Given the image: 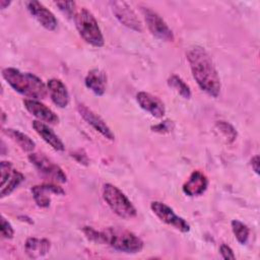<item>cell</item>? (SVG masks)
Segmentation results:
<instances>
[{
  "instance_id": "1",
  "label": "cell",
  "mask_w": 260,
  "mask_h": 260,
  "mask_svg": "<svg viewBox=\"0 0 260 260\" xmlns=\"http://www.w3.org/2000/svg\"><path fill=\"white\" fill-rule=\"evenodd\" d=\"M186 58L189 62L192 76L200 89L212 98H217L221 88L220 78L206 50L200 46H192L187 50Z\"/></svg>"
},
{
  "instance_id": "2",
  "label": "cell",
  "mask_w": 260,
  "mask_h": 260,
  "mask_svg": "<svg viewBox=\"0 0 260 260\" xmlns=\"http://www.w3.org/2000/svg\"><path fill=\"white\" fill-rule=\"evenodd\" d=\"M82 232L89 241L107 244L119 252L134 254L143 249L142 240L134 233L123 228L110 226L103 231H96L91 226H83Z\"/></svg>"
},
{
  "instance_id": "3",
  "label": "cell",
  "mask_w": 260,
  "mask_h": 260,
  "mask_svg": "<svg viewBox=\"0 0 260 260\" xmlns=\"http://www.w3.org/2000/svg\"><path fill=\"white\" fill-rule=\"evenodd\" d=\"M2 76L15 91L31 100H43L48 94L47 84L32 73L7 67L2 70Z\"/></svg>"
},
{
  "instance_id": "4",
  "label": "cell",
  "mask_w": 260,
  "mask_h": 260,
  "mask_svg": "<svg viewBox=\"0 0 260 260\" xmlns=\"http://www.w3.org/2000/svg\"><path fill=\"white\" fill-rule=\"evenodd\" d=\"M76 29L80 37L89 45L101 48L105 45V39L94 15L85 7L80 8L74 15Z\"/></svg>"
},
{
  "instance_id": "5",
  "label": "cell",
  "mask_w": 260,
  "mask_h": 260,
  "mask_svg": "<svg viewBox=\"0 0 260 260\" xmlns=\"http://www.w3.org/2000/svg\"><path fill=\"white\" fill-rule=\"evenodd\" d=\"M102 195L111 208V210L119 217L131 219L137 215V210L129 198L115 185L106 183L102 189Z\"/></svg>"
},
{
  "instance_id": "6",
  "label": "cell",
  "mask_w": 260,
  "mask_h": 260,
  "mask_svg": "<svg viewBox=\"0 0 260 260\" xmlns=\"http://www.w3.org/2000/svg\"><path fill=\"white\" fill-rule=\"evenodd\" d=\"M141 12L146 26L152 36L164 42H174L175 37L172 29L157 12L145 6L141 8Z\"/></svg>"
},
{
  "instance_id": "7",
  "label": "cell",
  "mask_w": 260,
  "mask_h": 260,
  "mask_svg": "<svg viewBox=\"0 0 260 260\" xmlns=\"http://www.w3.org/2000/svg\"><path fill=\"white\" fill-rule=\"evenodd\" d=\"M28 160L40 173L46 177L59 183L67 182V176L64 171L45 154L31 152L28 154Z\"/></svg>"
},
{
  "instance_id": "8",
  "label": "cell",
  "mask_w": 260,
  "mask_h": 260,
  "mask_svg": "<svg viewBox=\"0 0 260 260\" xmlns=\"http://www.w3.org/2000/svg\"><path fill=\"white\" fill-rule=\"evenodd\" d=\"M152 212L165 223L172 225L174 229L182 232L188 233L190 231L189 223L181 216L177 215L175 211L167 204L160 201H152L150 204Z\"/></svg>"
},
{
  "instance_id": "9",
  "label": "cell",
  "mask_w": 260,
  "mask_h": 260,
  "mask_svg": "<svg viewBox=\"0 0 260 260\" xmlns=\"http://www.w3.org/2000/svg\"><path fill=\"white\" fill-rule=\"evenodd\" d=\"M111 9L115 17L125 26L135 31L141 32L143 30L142 23L134 10L124 1H112L110 2Z\"/></svg>"
},
{
  "instance_id": "10",
  "label": "cell",
  "mask_w": 260,
  "mask_h": 260,
  "mask_svg": "<svg viewBox=\"0 0 260 260\" xmlns=\"http://www.w3.org/2000/svg\"><path fill=\"white\" fill-rule=\"evenodd\" d=\"M25 6L29 13L38 20V22L48 30L56 29L58 25L55 15L41 2L36 0L25 1Z\"/></svg>"
},
{
  "instance_id": "11",
  "label": "cell",
  "mask_w": 260,
  "mask_h": 260,
  "mask_svg": "<svg viewBox=\"0 0 260 260\" xmlns=\"http://www.w3.org/2000/svg\"><path fill=\"white\" fill-rule=\"evenodd\" d=\"M77 111L81 118L89 124L95 131H98L101 135H103L105 138L109 140H114L115 139V134L111 130V128L107 125V123L96 114L94 113L91 109L86 107L83 104H78L77 105Z\"/></svg>"
},
{
  "instance_id": "12",
  "label": "cell",
  "mask_w": 260,
  "mask_h": 260,
  "mask_svg": "<svg viewBox=\"0 0 260 260\" xmlns=\"http://www.w3.org/2000/svg\"><path fill=\"white\" fill-rule=\"evenodd\" d=\"M23 106L28 113L36 117L39 121L47 123L49 125H56L59 123V117L49 107L41 103L39 100L25 99L23 100Z\"/></svg>"
},
{
  "instance_id": "13",
  "label": "cell",
  "mask_w": 260,
  "mask_h": 260,
  "mask_svg": "<svg viewBox=\"0 0 260 260\" xmlns=\"http://www.w3.org/2000/svg\"><path fill=\"white\" fill-rule=\"evenodd\" d=\"M136 102L139 107L154 118H162L166 114L164 102L156 95L146 91H139L136 94Z\"/></svg>"
},
{
  "instance_id": "14",
  "label": "cell",
  "mask_w": 260,
  "mask_h": 260,
  "mask_svg": "<svg viewBox=\"0 0 260 260\" xmlns=\"http://www.w3.org/2000/svg\"><path fill=\"white\" fill-rule=\"evenodd\" d=\"M31 194L35 202L41 208H47L50 206L51 198L49 194L56 195H64L65 191L62 187L54 185V184H41L36 185L31 189Z\"/></svg>"
},
{
  "instance_id": "15",
  "label": "cell",
  "mask_w": 260,
  "mask_h": 260,
  "mask_svg": "<svg viewBox=\"0 0 260 260\" xmlns=\"http://www.w3.org/2000/svg\"><path fill=\"white\" fill-rule=\"evenodd\" d=\"M208 187L207 177L200 171L196 170L191 173L187 181L184 183L182 190L189 197L202 195Z\"/></svg>"
},
{
  "instance_id": "16",
  "label": "cell",
  "mask_w": 260,
  "mask_h": 260,
  "mask_svg": "<svg viewBox=\"0 0 260 260\" xmlns=\"http://www.w3.org/2000/svg\"><path fill=\"white\" fill-rule=\"evenodd\" d=\"M48 92L52 102L59 108H66L70 102L69 91L64 82L59 78H51L47 82Z\"/></svg>"
},
{
  "instance_id": "17",
  "label": "cell",
  "mask_w": 260,
  "mask_h": 260,
  "mask_svg": "<svg viewBox=\"0 0 260 260\" xmlns=\"http://www.w3.org/2000/svg\"><path fill=\"white\" fill-rule=\"evenodd\" d=\"M31 126L34 130L38 133V135L41 136L42 139L46 143H48L53 149L57 151H63L65 149V145L62 142V140L47 123H44L39 120H35L32 121Z\"/></svg>"
},
{
  "instance_id": "18",
  "label": "cell",
  "mask_w": 260,
  "mask_h": 260,
  "mask_svg": "<svg viewBox=\"0 0 260 260\" xmlns=\"http://www.w3.org/2000/svg\"><path fill=\"white\" fill-rule=\"evenodd\" d=\"M84 84L94 94L103 95L107 86V74L99 68H93L87 72L84 78Z\"/></svg>"
},
{
  "instance_id": "19",
  "label": "cell",
  "mask_w": 260,
  "mask_h": 260,
  "mask_svg": "<svg viewBox=\"0 0 260 260\" xmlns=\"http://www.w3.org/2000/svg\"><path fill=\"white\" fill-rule=\"evenodd\" d=\"M51 249V242L46 238H27L24 243V251L26 255L31 259L44 257L49 253Z\"/></svg>"
},
{
  "instance_id": "20",
  "label": "cell",
  "mask_w": 260,
  "mask_h": 260,
  "mask_svg": "<svg viewBox=\"0 0 260 260\" xmlns=\"http://www.w3.org/2000/svg\"><path fill=\"white\" fill-rule=\"evenodd\" d=\"M3 132L8 137H10L23 151H26V152L34 151V149L36 147V143L25 133H23L17 129H12V128L3 129Z\"/></svg>"
},
{
  "instance_id": "21",
  "label": "cell",
  "mask_w": 260,
  "mask_h": 260,
  "mask_svg": "<svg viewBox=\"0 0 260 260\" xmlns=\"http://www.w3.org/2000/svg\"><path fill=\"white\" fill-rule=\"evenodd\" d=\"M24 181V176L17 170H13L10 177L6 180V182L1 186L0 197L3 199L4 197L10 195L22 182Z\"/></svg>"
},
{
  "instance_id": "22",
  "label": "cell",
  "mask_w": 260,
  "mask_h": 260,
  "mask_svg": "<svg viewBox=\"0 0 260 260\" xmlns=\"http://www.w3.org/2000/svg\"><path fill=\"white\" fill-rule=\"evenodd\" d=\"M168 84L171 88H173L178 94H180L183 99H190L191 98V89L189 85L178 75L173 74L168 79Z\"/></svg>"
},
{
  "instance_id": "23",
  "label": "cell",
  "mask_w": 260,
  "mask_h": 260,
  "mask_svg": "<svg viewBox=\"0 0 260 260\" xmlns=\"http://www.w3.org/2000/svg\"><path fill=\"white\" fill-rule=\"evenodd\" d=\"M232 231L235 235V238L241 245H245L248 242L249 236H250V230L249 228L242 221L238 219H234L231 222Z\"/></svg>"
},
{
  "instance_id": "24",
  "label": "cell",
  "mask_w": 260,
  "mask_h": 260,
  "mask_svg": "<svg viewBox=\"0 0 260 260\" xmlns=\"http://www.w3.org/2000/svg\"><path fill=\"white\" fill-rule=\"evenodd\" d=\"M215 129L222 136V139L228 143L234 142L237 138L236 129L225 121H217L215 124Z\"/></svg>"
},
{
  "instance_id": "25",
  "label": "cell",
  "mask_w": 260,
  "mask_h": 260,
  "mask_svg": "<svg viewBox=\"0 0 260 260\" xmlns=\"http://www.w3.org/2000/svg\"><path fill=\"white\" fill-rule=\"evenodd\" d=\"M56 6L67 16V17H74L75 11V2L73 1H56Z\"/></svg>"
},
{
  "instance_id": "26",
  "label": "cell",
  "mask_w": 260,
  "mask_h": 260,
  "mask_svg": "<svg viewBox=\"0 0 260 260\" xmlns=\"http://www.w3.org/2000/svg\"><path fill=\"white\" fill-rule=\"evenodd\" d=\"M13 166L10 161H6V160H2L0 162V174H1V185L2 186L6 180L10 177V175L13 172Z\"/></svg>"
},
{
  "instance_id": "27",
  "label": "cell",
  "mask_w": 260,
  "mask_h": 260,
  "mask_svg": "<svg viewBox=\"0 0 260 260\" xmlns=\"http://www.w3.org/2000/svg\"><path fill=\"white\" fill-rule=\"evenodd\" d=\"M1 236L2 238L8 240L12 239L14 236V230L12 225L4 216L1 217Z\"/></svg>"
},
{
  "instance_id": "28",
  "label": "cell",
  "mask_w": 260,
  "mask_h": 260,
  "mask_svg": "<svg viewBox=\"0 0 260 260\" xmlns=\"http://www.w3.org/2000/svg\"><path fill=\"white\" fill-rule=\"evenodd\" d=\"M152 131L154 132H158V133H167L170 132L172 129V121L170 120H165L154 126L151 127Z\"/></svg>"
},
{
  "instance_id": "29",
  "label": "cell",
  "mask_w": 260,
  "mask_h": 260,
  "mask_svg": "<svg viewBox=\"0 0 260 260\" xmlns=\"http://www.w3.org/2000/svg\"><path fill=\"white\" fill-rule=\"evenodd\" d=\"M219 253H220L221 257H222L223 259H226V260H229V259H235V258H236L233 249H232L229 245H226V244H221V245H220V247H219Z\"/></svg>"
},
{
  "instance_id": "30",
  "label": "cell",
  "mask_w": 260,
  "mask_h": 260,
  "mask_svg": "<svg viewBox=\"0 0 260 260\" xmlns=\"http://www.w3.org/2000/svg\"><path fill=\"white\" fill-rule=\"evenodd\" d=\"M251 166L253 171L258 175L259 174V155H255L251 158Z\"/></svg>"
},
{
  "instance_id": "31",
  "label": "cell",
  "mask_w": 260,
  "mask_h": 260,
  "mask_svg": "<svg viewBox=\"0 0 260 260\" xmlns=\"http://www.w3.org/2000/svg\"><path fill=\"white\" fill-rule=\"evenodd\" d=\"M10 1H6V0H0V7L1 9H5L7 6H9Z\"/></svg>"
}]
</instances>
